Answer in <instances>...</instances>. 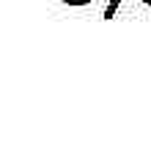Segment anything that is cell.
Returning a JSON list of instances; mask_svg holds the SVG:
<instances>
[{
	"instance_id": "6da1fadb",
	"label": "cell",
	"mask_w": 151,
	"mask_h": 148,
	"mask_svg": "<svg viewBox=\"0 0 151 148\" xmlns=\"http://www.w3.org/2000/svg\"><path fill=\"white\" fill-rule=\"evenodd\" d=\"M118 6H121V0H107V6H104V11H102V19H113L115 11H118Z\"/></svg>"
},
{
	"instance_id": "7a4b0ae2",
	"label": "cell",
	"mask_w": 151,
	"mask_h": 148,
	"mask_svg": "<svg viewBox=\"0 0 151 148\" xmlns=\"http://www.w3.org/2000/svg\"><path fill=\"white\" fill-rule=\"evenodd\" d=\"M60 3H66V6H88L93 0H60Z\"/></svg>"
},
{
	"instance_id": "3957f363",
	"label": "cell",
	"mask_w": 151,
	"mask_h": 148,
	"mask_svg": "<svg viewBox=\"0 0 151 148\" xmlns=\"http://www.w3.org/2000/svg\"><path fill=\"white\" fill-rule=\"evenodd\" d=\"M140 3H146V6H151V0H140Z\"/></svg>"
}]
</instances>
